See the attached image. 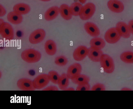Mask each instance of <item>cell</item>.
<instances>
[{
    "label": "cell",
    "mask_w": 133,
    "mask_h": 109,
    "mask_svg": "<svg viewBox=\"0 0 133 109\" xmlns=\"http://www.w3.org/2000/svg\"><path fill=\"white\" fill-rule=\"evenodd\" d=\"M91 91H105V87L103 84L100 83L96 84L93 85L91 89Z\"/></svg>",
    "instance_id": "28"
},
{
    "label": "cell",
    "mask_w": 133,
    "mask_h": 109,
    "mask_svg": "<svg viewBox=\"0 0 133 109\" xmlns=\"http://www.w3.org/2000/svg\"><path fill=\"white\" fill-rule=\"evenodd\" d=\"M50 81L55 84H57L60 75L56 72L54 70L50 71L48 74Z\"/></svg>",
    "instance_id": "25"
},
{
    "label": "cell",
    "mask_w": 133,
    "mask_h": 109,
    "mask_svg": "<svg viewBox=\"0 0 133 109\" xmlns=\"http://www.w3.org/2000/svg\"><path fill=\"white\" fill-rule=\"evenodd\" d=\"M50 81L48 74H42L37 76L33 81V83L36 89H40L46 86Z\"/></svg>",
    "instance_id": "6"
},
{
    "label": "cell",
    "mask_w": 133,
    "mask_h": 109,
    "mask_svg": "<svg viewBox=\"0 0 133 109\" xmlns=\"http://www.w3.org/2000/svg\"><path fill=\"white\" fill-rule=\"evenodd\" d=\"M84 28L87 33L92 37H97L100 35V31L99 28L93 23L90 22L86 23Z\"/></svg>",
    "instance_id": "13"
},
{
    "label": "cell",
    "mask_w": 133,
    "mask_h": 109,
    "mask_svg": "<svg viewBox=\"0 0 133 109\" xmlns=\"http://www.w3.org/2000/svg\"><path fill=\"white\" fill-rule=\"evenodd\" d=\"M120 58L122 61L125 63H133V52H124L121 54Z\"/></svg>",
    "instance_id": "23"
},
{
    "label": "cell",
    "mask_w": 133,
    "mask_h": 109,
    "mask_svg": "<svg viewBox=\"0 0 133 109\" xmlns=\"http://www.w3.org/2000/svg\"><path fill=\"white\" fill-rule=\"evenodd\" d=\"M90 89V86L89 83L78 85L76 91H89Z\"/></svg>",
    "instance_id": "27"
},
{
    "label": "cell",
    "mask_w": 133,
    "mask_h": 109,
    "mask_svg": "<svg viewBox=\"0 0 133 109\" xmlns=\"http://www.w3.org/2000/svg\"><path fill=\"white\" fill-rule=\"evenodd\" d=\"M4 22L3 20L1 19H0V24H2Z\"/></svg>",
    "instance_id": "35"
},
{
    "label": "cell",
    "mask_w": 133,
    "mask_h": 109,
    "mask_svg": "<svg viewBox=\"0 0 133 109\" xmlns=\"http://www.w3.org/2000/svg\"><path fill=\"white\" fill-rule=\"evenodd\" d=\"M17 86L20 89L23 91H34V87L33 81L28 79L22 78L19 80L17 83Z\"/></svg>",
    "instance_id": "10"
},
{
    "label": "cell",
    "mask_w": 133,
    "mask_h": 109,
    "mask_svg": "<svg viewBox=\"0 0 133 109\" xmlns=\"http://www.w3.org/2000/svg\"><path fill=\"white\" fill-rule=\"evenodd\" d=\"M68 61V59L66 57L63 55H61L55 58L54 62L57 65L62 66L66 65Z\"/></svg>",
    "instance_id": "26"
},
{
    "label": "cell",
    "mask_w": 133,
    "mask_h": 109,
    "mask_svg": "<svg viewBox=\"0 0 133 109\" xmlns=\"http://www.w3.org/2000/svg\"><path fill=\"white\" fill-rule=\"evenodd\" d=\"M116 27L121 37L127 39L130 36L131 33L128 24L125 23L119 22L117 23Z\"/></svg>",
    "instance_id": "12"
},
{
    "label": "cell",
    "mask_w": 133,
    "mask_h": 109,
    "mask_svg": "<svg viewBox=\"0 0 133 109\" xmlns=\"http://www.w3.org/2000/svg\"><path fill=\"white\" fill-rule=\"evenodd\" d=\"M69 78L66 74L63 73L60 76L57 84L59 89L65 90L69 85Z\"/></svg>",
    "instance_id": "21"
},
{
    "label": "cell",
    "mask_w": 133,
    "mask_h": 109,
    "mask_svg": "<svg viewBox=\"0 0 133 109\" xmlns=\"http://www.w3.org/2000/svg\"><path fill=\"white\" fill-rule=\"evenodd\" d=\"M71 80L73 83L78 85L89 83L90 79L87 76L81 74Z\"/></svg>",
    "instance_id": "24"
},
{
    "label": "cell",
    "mask_w": 133,
    "mask_h": 109,
    "mask_svg": "<svg viewBox=\"0 0 133 109\" xmlns=\"http://www.w3.org/2000/svg\"><path fill=\"white\" fill-rule=\"evenodd\" d=\"M122 90H131L130 89L127 88H124L122 89Z\"/></svg>",
    "instance_id": "34"
},
{
    "label": "cell",
    "mask_w": 133,
    "mask_h": 109,
    "mask_svg": "<svg viewBox=\"0 0 133 109\" xmlns=\"http://www.w3.org/2000/svg\"><path fill=\"white\" fill-rule=\"evenodd\" d=\"M14 11L22 15L26 14L30 10V6L25 3H21L17 4L13 7Z\"/></svg>",
    "instance_id": "17"
},
{
    "label": "cell",
    "mask_w": 133,
    "mask_h": 109,
    "mask_svg": "<svg viewBox=\"0 0 133 109\" xmlns=\"http://www.w3.org/2000/svg\"><path fill=\"white\" fill-rule=\"evenodd\" d=\"M58 88L56 86H49L44 89L43 91H58Z\"/></svg>",
    "instance_id": "30"
},
{
    "label": "cell",
    "mask_w": 133,
    "mask_h": 109,
    "mask_svg": "<svg viewBox=\"0 0 133 109\" xmlns=\"http://www.w3.org/2000/svg\"><path fill=\"white\" fill-rule=\"evenodd\" d=\"M45 35V32L44 30L42 29H37L30 35L29 38V41L32 44L38 43L44 40Z\"/></svg>",
    "instance_id": "7"
},
{
    "label": "cell",
    "mask_w": 133,
    "mask_h": 109,
    "mask_svg": "<svg viewBox=\"0 0 133 109\" xmlns=\"http://www.w3.org/2000/svg\"><path fill=\"white\" fill-rule=\"evenodd\" d=\"M6 13V11L4 7L1 4H0V17H2L4 16Z\"/></svg>",
    "instance_id": "29"
},
{
    "label": "cell",
    "mask_w": 133,
    "mask_h": 109,
    "mask_svg": "<svg viewBox=\"0 0 133 109\" xmlns=\"http://www.w3.org/2000/svg\"><path fill=\"white\" fill-rule=\"evenodd\" d=\"M90 47L98 49L101 50L105 46V43L102 38L95 37L92 39L90 42Z\"/></svg>",
    "instance_id": "20"
},
{
    "label": "cell",
    "mask_w": 133,
    "mask_h": 109,
    "mask_svg": "<svg viewBox=\"0 0 133 109\" xmlns=\"http://www.w3.org/2000/svg\"><path fill=\"white\" fill-rule=\"evenodd\" d=\"M59 14L64 19L69 20L72 18L70 7L66 4H63L59 7Z\"/></svg>",
    "instance_id": "18"
},
{
    "label": "cell",
    "mask_w": 133,
    "mask_h": 109,
    "mask_svg": "<svg viewBox=\"0 0 133 109\" xmlns=\"http://www.w3.org/2000/svg\"><path fill=\"white\" fill-rule=\"evenodd\" d=\"M74 89L71 88H67L65 90H74Z\"/></svg>",
    "instance_id": "33"
},
{
    "label": "cell",
    "mask_w": 133,
    "mask_h": 109,
    "mask_svg": "<svg viewBox=\"0 0 133 109\" xmlns=\"http://www.w3.org/2000/svg\"><path fill=\"white\" fill-rule=\"evenodd\" d=\"M128 24L131 34L133 35V20L130 21Z\"/></svg>",
    "instance_id": "31"
},
{
    "label": "cell",
    "mask_w": 133,
    "mask_h": 109,
    "mask_svg": "<svg viewBox=\"0 0 133 109\" xmlns=\"http://www.w3.org/2000/svg\"><path fill=\"white\" fill-rule=\"evenodd\" d=\"M22 59L26 62L33 63L38 61L41 59V55L38 51L32 49H26L21 54Z\"/></svg>",
    "instance_id": "1"
},
{
    "label": "cell",
    "mask_w": 133,
    "mask_h": 109,
    "mask_svg": "<svg viewBox=\"0 0 133 109\" xmlns=\"http://www.w3.org/2000/svg\"><path fill=\"white\" fill-rule=\"evenodd\" d=\"M83 6L82 4L78 2H75L72 3L70 7V11L72 15L77 16L79 15Z\"/></svg>",
    "instance_id": "22"
},
{
    "label": "cell",
    "mask_w": 133,
    "mask_h": 109,
    "mask_svg": "<svg viewBox=\"0 0 133 109\" xmlns=\"http://www.w3.org/2000/svg\"><path fill=\"white\" fill-rule=\"evenodd\" d=\"M82 70L81 65L78 63H75L69 67L66 74L69 79L72 80L81 74Z\"/></svg>",
    "instance_id": "9"
},
{
    "label": "cell",
    "mask_w": 133,
    "mask_h": 109,
    "mask_svg": "<svg viewBox=\"0 0 133 109\" xmlns=\"http://www.w3.org/2000/svg\"><path fill=\"white\" fill-rule=\"evenodd\" d=\"M44 49L46 53L51 56L55 54L57 50L55 43L51 40H49L45 42L44 45Z\"/></svg>",
    "instance_id": "19"
},
{
    "label": "cell",
    "mask_w": 133,
    "mask_h": 109,
    "mask_svg": "<svg viewBox=\"0 0 133 109\" xmlns=\"http://www.w3.org/2000/svg\"><path fill=\"white\" fill-rule=\"evenodd\" d=\"M99 62L102 67L106 73L110 74L114 71L115 69L114 62L112 58L109 55L103 54Z\"/></svg>",
    "instance_id": "2"
},
{
    "label": "cell",
    "mask_w": 133,
    "mask_h": 109,
    "mask_svg": "<svg viewBox=\"0 0 133 109\" xmlns=\"http://www.w3.org/2000/svg\"><path fill=\"white\" fill-rule=\"evenodd\" d=\"M7 18L10 23L14 24L21 23L23 20L22 15L14 11L9 12L8 14Z\"/></svg>",
    "instance_id": "16"
},
{
    "label": "cell",
    "mask_w": 133,
    "mask_h": 109,
    "mask_svg": "<svg viewBox=\"0 0 133 109\" xmlns=\"http://www.w3.org/2000/svg\"><path fill=\"white\" fill-rule=\"evenodd\" d=\"M107 5L110 11L116 13L122 12L124 8L123 3L118 0H109L107 3Z\"/></svg>",
    "instance_id": "11"
},
{
    "label": "cell",
    "mask_w": 133,
    "mask_h": 109,
    "mask_svg": "<svg viewBox=\"0 0 133 109\" xmlns=\"http://www.w3.org/2000/svg\"><path fill=\"white\" fill-rule=\"evenodd\" d=\"M59 14V8L57 6H52L46 11L44 14V18L46 21H51L56 18Z\"/></svg>",
    "instance_id": "15"
},
{
    "label": "cell",
    "mask_w": 133,
    "mask_h": 109,
    "mask_svg": "<svg viewBox=\"0 0 133 109\" xmlns=\"http://www.w3.org/2000/svg\"><path fill=\"white\" fill-rule=\"evenodd\" d=\"M96 9L95 5L89 2L83 6L79 16L82 20H86L91 18L94 15Z\"/></svg>",
    "instance_id": "3"
},
{
    "label": "cell",
    "mask_w": 133,
    "mask_h": 109,
    "mask_svg": "<svg viewBox=\"0 0 133 109\" xmlns=\"http://www.w3.org/2000/svg\"><path fill=\"white\" fill-rule=\"evenodd\" d=\"M121 37L116 27H112L108 29L105 32L104 37L106 41L111 44L118 42Z\"/></svg>",
    "instance_id": "5"
},
{
    "label": "cell",
    "mask_w": 133,
    "mask_h": 109,
    "mask_svg": "<svg viewBox=\"0 0 133 109\" xmlns=\"http://www.w3.org/2000/svg\"><path fill=\"white\" fill-rule=\"evenodd\" d=\"M40 1H43V2H48L49 1L51 0H39Z\"/></svg>",
    "instance_id": "36"
},
{
    "label": "cell",
    "mask_w": 133,
    "mask_h": 109,
    "mask_svg": "<svg viewBox=\"0 0 133 109\" xmlns=\"http://www.w3.org/2000/svg\"><path fill=\"white\" fill-rule=\"evenodd\" d=\"M0 34L5 40H10L14 37V31L12 26L9 23L4 22L0 24Z\"/></svg>",
    "instance_id": "4"
},
{
    "label": "cell",
    "mask_w": 133,
    "mask_h": 109,
    "mask_svg": "<svg viewBox=\"0 0 133 109\" xmlns=\"http://www.w3.org/2000/svg\"><path fill=\"white\" fill-rule=\"evenodd\" d=\"M103 53L101 50L97 49L90 47L88 49L87 55L89 58L94 62H99Z\"/></svg>",
    "instance_id": "14"
},
{
    "label": "cell",
    "mask_w": 133,
    "mask_h": 109,
    "mask_svg": "<svg viewBox=\"0 0 133 109\" xmlns=\"http://www.w3.org/2000/svg\"><path fill=\"white\" fill-rule=\"evenodd\" d=\"M88 48L84 46L78 47L74 50L73 54L74 59L76 61L83 60L87 56Z\"/></svg>",
    "instance_id": "8"
},
{
    "label": "cell",
    "mask_w": 133,
    "mask_h": 109,
    "mask_svg": "<svg viewBox=\"0 0 133 109\" xmlns=\"http://www.w3.org/2000/svg\"><path fill=\"white\" fill-rule=\"evenodd\" d=\"M86 0H79L80 3L82 4L85 3L86 1Z\"/></svg>",
    "instance_id": "32"
}]
</instances>
